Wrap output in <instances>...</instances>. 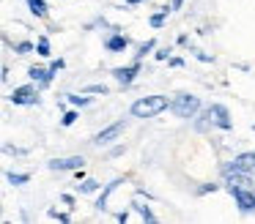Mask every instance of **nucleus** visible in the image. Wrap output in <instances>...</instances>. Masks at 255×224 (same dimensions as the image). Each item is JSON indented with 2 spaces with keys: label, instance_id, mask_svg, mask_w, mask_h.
I'll use <instances>...</instances> for the list:
<instances>
[{
  "label": "nucleus",
  "instance_id": "nucleus-3",
  "mask_svg": "<svg viewBox=\"0 0 255 224\" xmlns=\"http://www.w3.org/2000/svg\"><path fill=\"white\" fill-rule=\"evenodd\" d=\"M8 101L14 107H36L41 101V93L36 87V82H28V85H17L11 93H8Z\"/></svg>",
  "mask_w": 255,
  "mask_h": 224
},
{
  "label": "nucleus",
  "instance_id": "nucleus-22",
  "mask_svg": "<svg viewBox=\"0 0 255 224\" xmlns=\"http://www.w3.org/2000/svg\"><path fill=\"white\" fill-rule=\"evenodd\" d=\"M80 115H77V109H69V112H63V118H61V126H74V120H77Z\"/></svg>",
  "mask_w": 255,
  "mask_h": 224
},
{
  "label": "nucleus",
  "instance_id": "nucleus-25",
  "mask_svg": "<svg viewBox=\"0 0 255 224\" xmlns=\"http://www.w3.org/2000/svg\"><path fill=\"white\" fill-rule=\"evenodd\" d=\"M85 93H102V96H107V93H110V87L102 85V82H96V85H88V87H85Z\"/></svg>",
  "mask_w": 255,
  "mask_h": 224
},
{
  "label": "nucleus",
  "instance_id": "nucleus-14",
  "mask_svg": "<svg viewBox=\"0 0 255 224\" xmlns=\"http://www.w3.org/2000/svg\"><path fill=\"white\" fill-rule=\"evenodd\" d=\"M173 11V5H162L159 11H156V14H151V27H156V30H159V27H165V22H167V14H170Z\"/></svg>",
  "mask_w": 255,
  "mask_h": 224
},
{
  "label": "nucleus",
  "instance_id": "nucleus-28",
  "mask_svg": "<svg viewBox=\"0 0 255 224\" xmlns=\"http://www.w3.org/2000/svg\"><path fill=\"white\" fill-rule=\"evenodd\" d=\"M3 150L6 153H14V156H25L28 150H22V148H14V145H3Z\"/></svg>",
  "mask_w": 255,
  "mask_h": 224
},
{
  "label": "nucleus",
  "instance_id": "nucleus-5",
  "mask_svg": "<svg viewBox=\"0 0 255 224\" xmlns=\"http://www.w3.org/2000/svg\"><path fill=\"white\" fill-rule=\"evenodd\" d=\"M110 74L121 87H129V85H134V79H137L140 74H143V66H140V60H134V63H129V66H116Z\"/></svg>",
  "mask_w": 255,
  "mask_h": 224
},
{
  "label": "nucleus",
  "instance_id": "nucleus-23",
  "mask_svg": "<svg viewBox=\"0 0 255 224\" xmlns=\"http://www.w3.org/2000/svg\"><path fill=\"white\" fill-rule=\"evenodd\" d=\"M217 189H220V183H203V186H198V189H195V194L203 197V194H211V191H217Z\"/></svg>",
  "mask_w": 255,
  "mask_h": 224
},
{
  "label": "nucleus",
  "instance_id": "nucleus-16",
  "mask_svg": "<svg viewBox=\"0 0 255 224\" xmlns=\"http://www.w3.org/2000/svg\"><path fill=\"white\" fill-rule=\"evenodd\" d=\"M132 208L134 211L140 213V219H143V222H156V216H154V211H151L148 205H145V202H140V200H134L132 202Z\"/></svg>",
  "mask_w": 255,
  "mask_h": 224
},
{
  "label": "nucleus",
  "instance_id": "nucleus-34",
  "mask_svg": "<svg viewBox=\"0 0 255 224\" xmlns=\"http://www.w3.org/2000/svg\"><path fill=\"white\" fill-rule=\"evenodd\" d=\"M189 44V36H178V47H187Z\"/></svg>",
  "mask_w": 255,
  "mask_h": 224
},
{
  "label": "nucleus",
  "instance_id": "nucleus-32",
  "mask_svg": "<svg viewBox=\"0 0 255 224\" xmlns=\"http://www.w3.org/2000/svg\"><path fill=\"white\" fill-rule=\"evenodd\" d=\"M63 66H66V63H63V60H61V58H58V60H52V63H50V69H52V71H61V69H63Z\"/></svg>",
  "mask_w": 255,
  "mask_h": 224
},
{
  "label": "nucleus",
  "instance_id": "nucleus-26",
  "mask_svg": "<svg viewBox=\"0 0 255 224\" xmlns=\"http://www.w3.org/2000/svg\"><path fill=\"white\" fill-rule=\"evenodd\" d=\"M154 58H156V60H170V58H173V47H162V49H156Z\"/></svg>",
  "mask_w": 255,
  "mask_h": 224
},
{
  "label": "nucleus",
  "instance_id": "nucleus-11",
  "mask_svg": "<svg viewBox=\"0 0 255 224\" xmlns=\"http://www.w3.org/2000/svg\"><path fill=\"white\" fill-rule=\"evenodd\" d=\"M121 183H127V180H124V178H116V180H110V183H105V189L99 191V197H96V202H94L96 211H107V202H110L113 191H116Z\"/></svg>",
  "mask_w": 255,
  "mask_h": 224
},
{
  "label": "nucleus",
  "instance_id": "nucleus-33",
  "mask_svg": "<svg viewBox=\"0 0 255 224\" xmlns=\"http://www.w3.org/2000/svg\"><path fill=\"white\" fill-rule=\"evenodd\" d=\"M8 74H11V71H8V66H3V69H0V79L8 82Z\"/></svg>",
  "mask_w": 255,
  "mask_h": 224
},
{
  "label": "nucleus",
  "instance_id": "nucleus-27",
  "mask_svg": "<svg viewBox=\"0 0 255 224\" xmlns=\"http://www.w3.org/2000/svg\"><path fill=\"white\" fill-rule=\"evenodd\" d=\"M195 58H198L200 63H214V58H211V55H206V52H200V49H195Z\"/></svg>",
  "mask_w": 255,
  "mask_h": 224
},
{
  "label": "nucleus",
  "instance_id": "nucleus-24",
  "mask_svg": "<svg viewBox=\"0 0 255 224\" xmlns=\"http://www.w3.org/2000/svg\"><path fill=\"white\" fill-rule=\"evenodd\" d=\"M47 216L50 219H58V222H72V216H69V213H61V211H55V208H50V211H47Z\"/></svg>",
  "mask_w": 255,
  "mask_h": 224
},
{
  "label": "nucleus",
  "instance_id": "nucleus-20",
  "mask_svg": "<svg viewBox=\"0 0 255 224\" xmlns=\"http://www.w3.org/2000/svg\"><path fill=\"white\" fill-rule=\"evenodd\" d=\"M66 98H69V104H74V107H88L91 104V96H85V90L83 93H66Z\"/></svg>",
  "mask_w": 255,
  "mask_h": 224
},
{
  "label": "nucleus",
  "instance_id": "nucleus-12",
  "mask_svg": "<svg viewBox=\"0 0 255 224\" xmlns=\"http://www.w3.org/2000/svg\"><path fill=\"white\" fill-rule=\"evenodd\" d=\"M233 167L242 169V172L247 175H255V150H247V153H239V156H233Z\"/></svg>",
  "mask_w": 255,
  "mask_h": 224
},
{
  "label": "nucleus",
  "instance_id": "nucleus-19",
  "mask_svg": "<svg viewBox=\"0 0 255 224\" xmlns=\"http://www.w3.org/2000/svg\"><path fill=\"white\" fill-rule=\"evenodd\" d=\"M6 180L11 186H25V183H30V175L28 172H6Z\"/></svg>",
  "mask_w": 255,
  "mask_h": 224
},
{
  "label": "nucleus",
  "instance_id": "nucleus-17",
  "mask_svg": "<svg viewBox=\"0 0 255 224\" xmlns=\"http://www.w3.org/2000/svg\"><path fill=\"white\" fill-rule=\"evenodd\" d=\"M156 49V38H148V41H143V44H137V52H134V60H143L148 52H154Z\"/></svg>",
  "mask_w": 255,
  "mask_h": 224
},
{
  "label": "nucleus",
  "instance_id": "nucleus-21",
  "mask_svg": "<svg viewBox=\"0 0 255 224\" xmlns=\"http://www.w3.org/2000/svg\"><path fill=\"white\" fill-rule=\"evenodd\" d=\"M14 52L17 55H30V52H36V44L33 41H17L14 44Z\"/></svg>",
  "mask_w": 255,
  "mask_h": 224
},
{
  "label": "nucleus",
  "instance_id": "nucleus-30",
  "mask_svg": "<svg viewBox=\"0 0 255 224\" xmlns=\"http://www.w3.org/2000/svg\"><path fill=\"white\" fill-rule=\"evenodd\" d=\"M116 222L127 224V222H129V211H118V213H116Z\"/></svg>",
  "mask_w": 255,
  "mask_h": 224
},
{
  "label": "nucleus",
  "instance_id": "nucleus-9",
  "mask_svg": "<svg viewBox=\"0 0 255 224\" xmlns=\"http://www.w3.org/2000/svg\"><path fill=\"white\" fill-rule=\"evenodd\" d=\"M55 74L58 71H52L50 66H28V79L30 82H36L39 87H50L52 85V79H55Z\"/></svg>",
  "mask_w": 255,
  "mask_h": 224
},
{
  "label": "nucleus",
  "instance_id": "nucleus-31",
  "mask_svg": "<svg viewBox=\"0 0 255 224\" xmlns=\"http://www.w3.org/2000/svg\"><path fill=\"white\" fill-rule=\"evenodd\" d=\"M167 66H170V69H181L184 60H181V58H170V60H167Z\"/></svg>",
  "mask_w": 255,
  "mask_h": 224
},
{
  "label": "nucleus",
  "instance_id": "nucleus-8",
  "mask_svg": "<svg viewBox=\"0 0 255 224\" xmlns=\"http://www.w3.org/2000/svg\"><path fill=\"white\" fill-rule=\"evenodd\" d=\"M124 120H116V123H110V126H105V129L99 131V134L94 137V145H99V148H105V145H110V142H116L118 137H121V131H124Z\"/></svg>",
  "mask_w": 255,
  "mask_h": 224
},
{
  "label": "nucleus",
  "instance_id": "nucleus-35",
  "mask_svg": "<svg viewBox=\"0 0 255 224\" xmlns=\"http://www.w3.org/2000/svg\"><path fill=\"white\" fill-rule=\"evenodd\" d=\"M170 5H173V11H176V8H181V5H184V0H170Z\"/></svg>",
  "mask_w": 255,
  "mask_h": 224
},
{
  "label": "nucleus",
  "instance_id": "nucleus-4",
  "mask_svg": "<svg viewBox=\"0 0 255 224\" xmlns=\"http://www.w3.org/2000/svg\"><path fill=\"white\" fill-rule=\"evenodd\" d=\"M228 191H231L233 202H236V208L242 213H253L255 211V191L250 189V186H228Z\"/></svg>",
  "mask_w": 255,
  "mask_h": 224
},
{
  "label": "nucleus",
  "instance_id": "nucleus-6",
  "mask_svg": "<svg viewBox=\"0 0 255 224\" xmlns=\"http://www.w3.org/2000/svg\"><path fill=\"white\" fill-rule=\"evenodd\" d=\"M206 115H209L211 126L220 131H231L233 129V120H231V112H228L225 104H209L206 107Z\"/></svg>",
  "mask_w": 255,
  "mask_h": 224
},
{
  "label": "nucleus",
  "instance_id": "nucleus-10",
  "mask_svg": "<svg viewBox=\"0 0 255 224\" xmlns=\"http://www.w3.org/2000/svg\"><path fill=\"white\" fill-rule=\"evenodd\" d=\"M127 47H129V36H124L121 27H113V33L105 38V49L110 55H116V52H124Z\"/></svg>",
  "mask_w": 255,
  "mask_h": 224
},
{
  "label": "nucleus",
  "instance_id": "nucleus-18",
  "mask_svg": "<svg viewBox=\"0 0 255 224\" xmlns=\"http://www.w3.org/2000/svg\"><path fill=\"white\" fill-rule=\"evenodd\" d=\"M36 55H41V58H50V55H52V47H50V38H47V36L36 38Z\"/></svg>",
  "mask_w": 255,
  "mask_h": 224
},
{
  "label": "nucleus",
  "instance_id": "nucleus-2",
  "mask_svg": "<svg viewBox=\"0 0 255 224\" xmlns=\"http://www.w3.org/2000/svg\"><path fill=\"white\" fill-rule=\"evenodd\" d=\"M200 98L195 96V93H176V96L170 98V112L176 115V118H184V120H192L198 118L200 112Z\"/></svg>",
  "mask_w": 255,
  "mask_h": 224
},
{
  "label": "nucleus",
  "instance_id": "nucleus-29",
  "mask_svg": "<svg viewBox=\"0 0 255 224\" xmlns=\"http://www.w3.org/2000/svg\"><path fill=\"white\" fill-rule=\"evenodd\" d=\"M61 202H63V205H69V208H74V202H77V200H74V194H61Z\"/></svg>",
  "mask_w": 255,
  "mask_h": 224
},
{
  "label": "nucleus",
  "instance_id": "nucleus-15",
  "mask_svg": "<svg viewBox=\"0 0 255 224\" xmlns=\"http://www.w3.org/2000/svg\"><path fill=\"white\" fill-rule=\"evenodd\" d=\"M99 189H102V183H99V180H94V178H83V180L77 183V191H80V194H96Z\"/></svg>",
  "mask_w": 255,
  "mask_h": 224
},
{
  "label": "nucleus",
  "instance_id": "nucleus-13",
  "mask_svg": "<svg viewBox=\"0 0 255 224\" xmlns=\"http://www.w3.org/2000/svg\"><path fill=\"white\" fill-rule=\"evenodd\" d=\"M30 8V14L36 16V19H47L50 16V5H47V0H25Z\"/></svg>",
  "mask_w": 255,
  "mask_h": 224
},
{
  "label": "nucleus",
  "instance_id": "nucleus-1",
  "mask_svg": "<svg viewBox=\"0 0 255 224\" xmlns=\"http://www.w3.org/2000/svg\"><path fill=\"white\" fill-rule=\"evenodd\" d=\"M170 109V98L167 96H143L132 104V118H156L159 112Z\"/></svg>",
  "mask_w": 255,
  "mask_h": 224
},
{
  "label": "nucleus",
  "instance_id": "nucleus-36",
  "mask_svg": "<svg viewBox=\"0 0 255 224\" xmlns=\"http://www.w3.org/2000/svg\"><path fill=\"white\" fill-rule=\"evenodd\" d=\"M127 5H140V3H145V0H124Z\"/></svg>",
  "mask_w": 255,
  "mask_h": 224
},
{
  "label": "nucleus",
  "instance_id": "nucleus-7",
  "mask_svg": "<svg viewBox=\"0 0 255 224\" xmlns=\"http://www.w3.org/2000/svg\"><path fill=\"white\" fill-rule=\"evenodd\" d=\"M83 164H85L83 156H66V158H50L47 167L52 172H77V169H83Z\"/></svg>",
  "mask_w": 255,
  "mask_h": 224
}]
</instances>
